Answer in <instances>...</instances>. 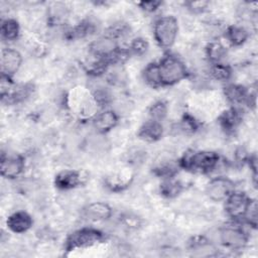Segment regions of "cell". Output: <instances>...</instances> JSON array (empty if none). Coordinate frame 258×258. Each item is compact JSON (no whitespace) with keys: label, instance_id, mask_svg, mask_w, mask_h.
<instances>
[{"label":"cell","instance_id":"obj_25","mask_svg":"<svg viewBox=\"0 0 258 258\" xmlns=\"http://www.w3.org/2000/svg\"><path fill=\"white\" fill-rule=\"evenodd\" d=\"M149 117L151 120L161 122L167 116V106L163 101H157L149 108Z\"/></svg>","mask_w":258,"mask_h":258},{"label":"cell","instance_id":"obj_18","mask_svg":"<svg viewBox=\"0 0 258 258\" xmlns=\"http://www.w3.org/2000/svg\"><path fill=\"white\" fill-rule=\"evenodd\" d=\"M225 36L234 46H240L246 42L249 37L248 30L240 25H230L227 27Z\"/></svg>","mask_w":258,"mask_h":258},{"label":"cell","instance_id":"obj_20","mask_svg":"<svg viewBox=\"0 0 258 258\" xmlns=\"http://www.w3.org/2000/svg\"><path fill=\"white\" fill-rule=\"evenodd\" d=\"M182 190V184L180 181L176 180L173 177L164 178L163 181L160 184V194L167 198V199H173L177 197Z\"/></svg>","mask_w":258,"mask_h":258},{"label":"cell","instance_id":"obj_2","mask_svg":"<svg viewBox=\"0 0 258 258\" xmlns=\"http://www.w3.org/2000/svg\"><path fill=\"white\" fill-rule=\"evenodd\" d=\"M158 70L161 86H173L185 79L188 75L183 61L170 53L164 54L159 60Z\"/></svg>","mask_w":258,"mask_h":258},{"label":"cell","instance_id":"obj_11","mask_svg":"<svg viewBox=\"0 0 258 258\" xmlns=\"http://www.w3.org/2000/svg\"><path fill=\"white\" fill-rule=\"evenodd\" d=\"M118 123V115L113 110H105L97 114L93 119V126L100 134L112 130Z\"/></svg>","mask_w":258,"mask_h":258},{"label":"cell","instance_id":"obj_1","mask_svg":"<svg viewBox=\"0 0 258 258\" xmlns=\"http://www.w3.org/2000/svg\"><path fill=\"white\" fill-rule=\"evenodd\" d=\"M219 160L216 152L189 150L180 157L178 165L186 170L207 173L218 166Z\"/></svg>","mask_w":258,"mask_h":258},{"label":"cell","instance_id":"obj_16","mask_svg":"<svg viewBox=\"0 0 258 258\" xmlns=\"http://www.w3.org/2000/svg\"><path fill=\"white\" fill-rule=\"evenodd\" d=\"M241 122L240 111L236 108H230L224 111L219 117L221 127L228 133H233Z\"/></svg>","mask_w":258,"mask_h":258},{"label":"cell","instance_id":"obj_24","mask_svg":"<svg viewBox=\"0 0 258 258\" xmlns=\"http://www.w3.org/2000/svg\"><path fill=\"white\" fill-rule=\"evenodd\" d=\"M210 75L213 79L221 82H226L230 80L232 76V69L224 62L212 63L210 67Z\"/></svg>","mask_w":258,"mask_h":258},{"label":"cell","instance_id":"obj_14","mask_svg":"<svg viewBox=\"0 0 258 258\" xmlns=\"http://www.w3.org/2000/svg\"><path fill=\"white\" fill-rule=\"evenodd\" d=\"M82 182V174L77 170H62L55 175L54 184L57 188L67 190L80 185Z\"/></svg>","mask_w":258,"mask_h":258},{"label":"cell","instance_id":"obj_9","mask_svg":"<svg viewBox=\"0 0 258 258\" xmlns=\"http://www.w3.org/2000/svg\"><path fill=\"white\" fill-rule=\"evenodd\" d=\"M24 169V159L20 155L1 157V175L6 178H15L19 176Z\"/></svg>","mask_w":258,"mask_h":258},{"label":"cell","instance_id":"obj_3","mask_svg":"<svg viewBox=\"0 0 258 258\" xmlns=\"http://www.w3.org/2000/svg\"><path fill=\"white\" fill-rule=\"evenodd\" d=\"M178 33V21L172 15L157 18L153 25V35L156 43L163 48H169L175 42Z\"/></svg>","mask_w":258,"mask_h":258},{"label":"cell","instance_id":"obj_17","mask_svg":"<svg viewBox=\"0 0 258 258\" xmlns=\"http://www.w3.org/2000/svg\"><path fill=\"white\" fill-rule=\"evenodd\" d=\"M224 95L230 103L237 105L246 102L248 92L246 88L241 85L229 84L224 88Z\"/></svg>","mask_w":258,"mask_h":258},{"label":"cell","instance_id":"obj_23","mask_svg":"<svg viewBox=\"0 0 258 258\" xmlns=\"http://www.w3.org/2000/svg\"><path fill=\"white\" fill-rule=\"evenodd\" d=\"M96 30V24L91 20H84L69 31L70 38H83Z\"/></svg>","mask_w":258,"mask_h":258},{"label":"cell","instance_id":"obj_6","mask_svg":"<svg viewBox=\"0 0 258 258\" xmlns=\"http://www.w3.org/2000/svg\"><path fill=\"white\" fill-rule=\"evenodd\" d=\"M250 200L251 198H249L245 192L234 190L225 200V210L228 217L234 221L242 220Z\"/></svg>","mask_w":258,"mask_h":258},{"label":"cell","instance_id":"obj_8","mask_svg":"<svg viewBox=\"0 0 258 258\" xmlns=\"http://www.w3.org/2000/svg\"><path fill=\"white\" fill-rule=\"evenodd\" d=\"M22 63L20 52L14 48H4L1 51V75L11 78Z\"/></svg>","mask_w":258,"mask_h":258},{"label":"cell","instance_id":"obj_13","mask_svg":"<svg viewBox=\"0 0 258 258\" xmlns=\"http://www.w3.org/2000/svg\"><path fill=\"white\" fill-rule=\"evenodd\" d=\"M188 250L196 257H210L217 254L216 247L205 237H195L188 243Z\"/></svg>","mask_w":258,"mask_h":258},{"label":"cell","instance_id":"obj_7","mask_svg":"<svg viewBox=\"0 0 258 258\" xmlns=\"http://www.w3.org/2000/svg\"><path fill=\"white\" fill-rule=\"evenodd\" d=\"M234 190V181L225 176L214 177L210 180L206 188L208 197L214 202L225 201Z\"/></svg>","mask_w":258,"mask_h":258},{"label":"cell","instance_id":"obj_22","mask_svg":"<svg viewBox=\"0 0 258 258\" xmlns=\"http://www.w3.org/2000/svg\"><path fill=\"white\" fill-rule=\"evenodd\" d=\"M19 24L13 18H7L1 23V36L3 39L12 41L18 38L19 36Z\"/></svg>","mask_w":258,"mask_h":258},{"label":"cell","instance_id":"obj_19","mask_svg":"<svg viewBox=\"0 0 258 258\" xmlns=\"http://www.w3.org/2000/svg\"><path fill=\"white\" fill-rule=\"evenodd\" d=\"M142 78L148 86L152 88L160 87L161 81L159 76L158 62H149L142 71Z\"/></svg>","mask_w":258,"mask_h":258},{"label":"cell","instance_id":"obj_28","mask_svg":"<svg viewBox=\"0 0 258 258\" xmlns=\"http://www.w3.org/2000/svg\"><path fill=\"white\" fill-rule=\"evenodd\" d=\"M179 128L182 132L186 134H191L199 128V123L192 116L186 114L182 117L179 124Z\"/></svg>","mask_w":258,"mask_h":258},{"label":"cell","instance_id":"obj_4","mask_svg":"<svg viewBox=\"0 0 258 258\" xmlns=\"http://www.w3.org/2000/svg\"><path fill=\"white\" fill-rule=\"evenodd\" d=\"M104 239V234L95 228L85 227L73 232L66 241V250L72 251L80 248L91 247Z\"/></svg>","mask_w":258,"mask_h":258},{"label":"cell","instance_id":"obj_5","mask_svg":"<svg viewBox=\"0 0 258 258\" xmlns=\"http://www.w3.org/2000/svg\"><path fill=\"white\" fill-rule=\"evenodd\" d=\"M221 243L231 250L243 249L249 240L247 233L239 226L228 225L220 229L219 232Z\"/></svg>","mask_w":258,"mask_h":258},{"label":"cell","instance_id":"obj_29","mask_svg":"<svg viewBox=\"0 0 258 258\" xmlns=\"http://www.w3.org/2000/svg\"><path fill=\"white\" fill-rule=\"evenodd\" d=\"M129 50L136 55H142L148 50V42L142 37L134 38L130 44Z\"/></svg>","mask_w":258,"mask_h":258},{"label":"cell","instance_id":"obj_31","mask_svg":"<svg viewBox=\"0 0 258 258\" xmlns=\"http://www.w3.org/2000/svg\"><path fill=\"white\" fill-rule=\"evenodd\" d=\"M160 5H162V2L160 1H142L138 3V6L146 12H154Z\"/></svg>","mask_w":258,"mask_h":258},{"label":"cell","instance_id":"obj_27","mask_svg":"<svg viewBox=\"0 0 258 258\" xmlns=\"http://www.w3.org/2000/svg\"><path fill=\"white\" fill-rule=\"evenodd\" d=\"M257 211H258V207H257V202L256 200L251 199L249 202V205L247 207V210L244 214L243 217V221L248 224L250 227L256 229L257 228Z\"/></svg>","mask_w":258,"mask_h":258},{"label":"cell","instance_id":"obj_30","mask_svg":"<svg viewBox=\"0 0 258 258\" xmlns=\"http://www.w3.org/2000/svg\"><path fill=\"white\" fill-rule=\"evenodd\" d=\"M185 5L187 6V9L190 10L191 12L195 13H200L203 12L209 5L208 1H190L186 2Z\"/></svg>","mask_w":258,"mask_h":258},{"label":"cell","instance_id":"obj_26","mask_svg":"<svg viewBox=\"0 0 258 258\" xmlns=\"http://www.w3.org/2000/svg\"><path fill=\"white\" fill-rule=\"evenodd\" d=\"M93 98L97 105L101 107L108 106L112 102V96L105 86H98L93 91Z\"/></svg>","mask_w":258,"mask_h":258},{"label":"cell","instance_id":"obj_21","mask_svg":"<svg viewBox=\"0 0 258 258\" xmlns=\"http://www.w3.org/2000/svg\"><path fill=\"white\" fill-rule=\"evenodd\" d=\"M206 54L209 60L211 61V64L218 63V62H223V59L227 55V50L222 43L218 41H213L207 45Z\"/></svg>","mask_w":258,"mask_h":258},{"label":"cell","instance_id":"obj_10","mask_svg":"<svg viewBox=\"0 0 258 258\" xmlns=\"http://www.w3.org/2000/svg\"><path fill=\"white\" fill-rule=\"evenodd\" d=\"M32 224L33 220L31 216L24 211H18L11 214L6 221L7 228L16 234L27 232L32 227Z\"/></svg>","mask_w":258,"mask_h":258},{"label":"cell","instance_id":"obj_15","mask_svg":"<svg viewBox=\"0 0 258 258\" xmlns=\"http://www.w3.org/2000/svg\"><path fill=\"white\" fill-rule=\"evenodd\" d=\"M163 134V127L161 122L148 120L141 125L138 131V136L144 141L155 142L158 141Z\"/></svg>","mask_w":258,"mask_h":258},{"label":"cell","instance_id":"obj_12","mask_svg":"<svg viewBox=\"0 0 258 258\" xmlns=\"http://www.w3.org/2000/svg\"><path fill=\"white\" fill-rule=\"evenodd\" d=\"M83 215L90 221H105L112 216V209L105 203L95 202L84 208Z\"/></svg>","mask_w":258,"mask_h":258}]
</instances>
